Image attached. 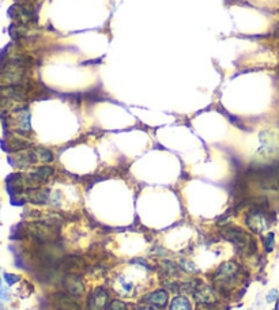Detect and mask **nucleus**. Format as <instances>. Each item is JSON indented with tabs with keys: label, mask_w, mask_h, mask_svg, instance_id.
Segmentation results:
<instances>
[{
	"label": "nucleus",
	"mask_w": 279,
	"mask_h": 310,
	"mask_svg": "<svg viewBox=\"0 0 279 310\" xmlns=\"http://www.w3.org/2000/svg\"><path fill=\"white\" fill-rule=\"evenodd\" d=\"M11 17L21 24H29L33 19V8L28 6H14L11 8Z\"/></svg>",
	"instance_id": "obj_10"
},
{
	"label": "nucleus",
	"mask_w": 279,
	"mask_h": 310,
	"mask_svg": "<svg viewBox=\"0 0 279 310\" xmlns=\"http://www.w3.org/2000/svg\"><path fill=\"white\" fill-rule=\"evenodd\" d=\"M168 299L169 295L165 290H155V291L145 295L143 297V302L152 305V306H155L158 309H162L168 304Z\"/></svg>",
	"instance_id": "obj_8"
},
{
	"label": "nucleus",
	"mask_w": 279,
	"mask_h": 310,
	"mask_svg": "<svg viewBox=\"0 0 279 310\" xmlns=\"http://www.w3.org/2000/svg\"><path fill=\"white\" fill-rule=\"evenodd\" d=\"M55 302L62 310H81V306L70 294L59 293L55 295Z\"/></svg>",
	"instance_id": "obj_9"
},
{
	"label": "nucleus",
	"mask_w": 279,
	"mask_h": 310,
	"mask_svg": "<svg viewBox=\"0 0 279 310\" xmlns=\"http://www.w3.org/2000/svg\"><path fill=\"white\" fill-rule=\"evenodd\" d=\"M277 295H278V293H277V291H275V290H274L273 293H270V294H268V302H271V301H274L273 298H275V297H277Z\"/></svg>",
	"instance_id": "obj_20"
},
{
	"label": "nucleus",
	"mask_w": 279,
	"mask_h": 310,
	"mask_svg": "<svg viewBox=\"0 0 279 310\" xmlns=\"http://www.w3.org/2000/svg\"><path fill=\"white\" fill-rule=\"evenodd\" d=\"M277 310H279V299H278V304H277Z\"/></svg>",
	"instance_id": "obj_23"
},
{
	"label": "nucleus",
	"mask_w": 279,
	"mask_h": 310,
	"mask_svg": "<svg viewBox=\"0 0 279 310\" xmlns=\"http://www.w3.org/2000/svg\"><path fill=\"white\" fill-rule=\"evenodd\" d=\"M0 298L1 299H8V290L3 286L1 279H0Z\"/></svg>",
	"instance_id": "obj_18"
},
{
	"label": "nucleus",
	"mask_w": 279,
	"mask_h": 310,
	"mask_svg": "<svg viewBox=\"0 0 279 310\" xmlns=\"http://www.w3.org/2000/svg\"><path fill=\"white\" fill-rule=\"evenodd\" d=\"M180 265H181V268L184 269L186 272H189V274H192V272H196V267H195V264H192L191 261H188V260H181Z\"/></svg>",
	"instance_id": "obj_17"
},
{
	"label": "nucleus",
	"mask_w": 279,
	"mask_h": 310,
	"mask_svg": "<svg viewBox=\"0 0 279 310\" xmlns=\"http://www.w3.org/2000/svg\"><path fill=\"white\" fill-rule=\"evenodd\" d=\"M63 286L67 294H70L72 297H79L83 294V290H85L81 279L75 274H67V276L64 278L63 281Z\"/></svg>",
	"instance_id": "obj_7"
},
{
	"label": "nucleus",
	"mask_w": 279,
	"mask_h": 310,
	"mask_svg": "<svg viewBox=\"0 0 279 310\" xmlns=\"http://www.w3.org/2000/svg\"><path fill=\"white\" fill-rule=\"evenodd\" d=\"M49 197V192L48 191H42V189H34L29 192V200L33 203H45Z\"/></svg>",
	"instance_id": "obj_13"
},
{
	"label": "nucleus",
	"mask_w": 279,
	"mask_h": 310,
	"mask_svg": "<svg viewBox=\"0 0 279 310\" xmlns=\"http://www.w3.org/2000/svg\"><path fill=\"white\" fill-rule=\"evenodd\" d=\"M136 310H153L150 308H140V309H136Z\"/></svg>",
	"instance_id": "obj_21"
},
{
	"label": "nucleus",
	"mask_w": 279,
	"mask_h": 310,
	"mask_svg": "<svg viewBox=\"0 0 279 310\" xmlns=\"http://www.w3.org/2000/svg\"><path fill=\"white\" fill-rule=\"evenodd\" d=\"M106 310H127V305L122 302V301H119V299H115V301H112L109 304Z\"/></svg>",
	"instance_id": "obj_15"
},
{
	"label": "nucleus",
	"mask_w": 279,
	"mask_h": 310,
	"mask_svg": "<svg viewBox=\"0 0 279 310\" xmlns=\"http://www.w3.org/2000/svg\"><path fill=\"white\" fill-rule=\"evenodd\" d=\"M0 310H7V309H6V308H4V306H3V305L0 304Z\"/></svg>",
	"instance_id": "obj_22"
},
{
	"label": "nucleus",
	"mask_w": 279,
	"mask_h": 310,
	"mask_svg": "<svg viewBox=\"0 0 279 310\" xmlns=\"http://www.w3.org/2000/svg\"><path fill=\"white\" fill-rule=\"evenodd\" d=\"M53 174V169L52 168H49V166H44V168H40V169H37L35 171H33L31 174H30V178L31 180H34V181H45L47 178Z\"/></svg>",
	"instance_id": "obj_11"
},
{
	"label": "nucleus",
	"mask_w": 279,
	"mask_h": 310,
	"mask_svg": "<svg viewBox=\"0 0 279 310\" xmlns=\"http://www.w3.org/2000/svg\"><path fill=\"white\" fill-rule=\"evenodd\" d=\"M193 298L196 299V302L202 305H213L217 302V293L214 288L209 286L196 287V290L193 291Z\"/></svg>",
	"instance_id": "obj_6"
},
{
	"label": "nucleus",
	"mask_w": 279,
	"mask_h": 310,
	"mask_svg": "<svg viewBox=\"0 0 279 310\" xmlns=\"http://www.w3.org/2000/svg\"><path fill=\"white\" fill-rule=\"evenodd\" d=\"M222 235H223V238H226L227 241L233 242L236 246H240L241 249H247L249 252V246L255 249V242L252 241L250 235L248 233H245L243 228L227 226V227L222 230Z\"/></svg>",
	"instance_id": "obj_2"
},
{
	"label": "nucleus",
	"mask_w": 279,
	"mask_h": 310,
	"mask_svg": "<svg viewBox=\"0 0 279 310\" xmlns=\"http://www.w3.org/2000/svg\"><path fill=\"white\" fill-rule=\"evenodd\" d=\"M263 241H264V246H266V249L267 252H271L274 249V234L273 233H268L266 237H263Z\"/></svg>",
	"instance_id": "obj_16"
},
{
	"label": "nucleus",
	"mask_w": 279,
	"mask_h": 310,
	"mask_svg": "<svg viewBox=\"0 0 279 310\" xmlns=\"http://www.w3.org/2000/svg\"><path fill=\"white\" fill-rule=\"evenodd\" d=\"M59 267L65 271L67 274H78L79 271L86 267V261L78 256H65L60 260Z\"/></svg>",
	"instance_id": "obj_5"
},
{
	"label": "nucleus",
	"mask_w": 279,
	"mask_h": 310,
	"mask_svg": "<svg viewBox=\"0 0 279 310\" xmlns=\"http://www.w3.org/2000/svg\"><path fill=\"white\" fill-rule=\"evenodd\" d=\"M169 310H191V304L186 297H176L172 301Z\"/></svg>",
	"instance_id": "obj_12"
},
{
	"label": "nucleus",
	"mask_w": 279,
	"mask_h": 310,
	"mask_svg": "<svg viewBox=\"0 0 279 310\" xmlns=\"http://www.w3.org/2000/svg\"><path fill=\"white\" fill-rule=\"evenodd\" d=\"M33 158L34 161H41V162H52L53 154L47 148H37L33 152Z\"/></svg>",
	"instance_id": "obj_14"
},
{
	"label": "nucleus",
	"mask_w": 279,
	"mask_h": 310,
	"mask_svg": "<svg viewBox=\"0 0 279 310\" xmlns=\"http://www.w3.org/2000/svg\"><path fill=\"white\" fill-rule=\"evenodd\" d=\"M247 225L249 226L252 231H255L257 234L263 233L268 227V221L266 215H264V210L257 208V207L253 208L249 212V215L247 217Z\"/></svg>",
	"instance_id": "obj_3"
},
{
	"label": "nucleus",
	"mask_w": 279,
	"mask_h": 310,
	"mask_svg": "<svg viewBox=\"0 0 279 310\" xmlns=\"http://www.w3.org/2000/svg\"><path fill=\"white\" fill-rule=\"evenodd\" d=\"M4 279H6L8 284H12V283H15V282L19 281V278H18V276L10 275V274H6V275H4Z\"/></svg>",
	"instance_id": "obj_19"
},
{
	"label": "nucleus",
	"mask_w": 279,
	"mask_h": 310,
	"mask_svg": "<svg viewBox=\"0 0 279 310\" xmlns=\"http://www.w3.org/2000/svg\"><path fill=\"white\" fill-rule=\"evenodd\" d=\"M108 291L105 290L104 287H97L94 288L93 293L90 294L88 302L89 310H104L108 304Z\"/></svg>",
	"instance_id": "obj_4"
},
{
	"label": "nucleus",
	"mask_w": 279,
	"mask_h": 310,
	"mask_svg": "<svg viewBox=\"0 0 279 310\" xmlns=\"http://www.w3.org/2000/svg\"><path fill=\"white\" fill-rule=\"evenodd\" d=\"M239 276L240 265L233 263V261H229V263H225L218 268L214 281H216V284L219 288H226L227 290V287H230L239 281Z\"/></svg>",
	"instance_id": "obj_1"
}]
</instances>
